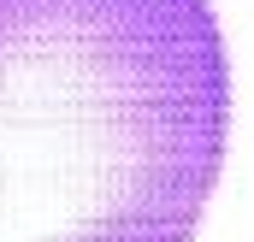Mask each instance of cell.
Returning <instances> with one entry per match:
<instances>
[{"label":"cell","mask_w":254,"mask_h":242,"mask_svg":"<svg viewBox=\"0 0 254 242\" xmlns=\"http://www.w3.org/2000/svg\"><path fill=\"white\" fill-rule=\"evenodd\" d=\"M225 148L213 0H0V242H195Z\"/></svg>","instance_id":"obj_1"}]
</instances>
